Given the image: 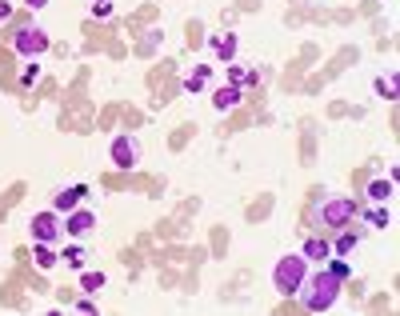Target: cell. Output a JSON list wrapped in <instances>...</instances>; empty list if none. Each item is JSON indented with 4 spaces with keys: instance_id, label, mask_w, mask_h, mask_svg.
Here are the masks:
<instances>
[{
    "instance_id": "1",
    "label": "cell",
    "mask_w": 400,
    "mask_h": 316,
    "mask_svg": "<svg viewBox=\"0 0 400 316\" xmlns=\"http://www.w3.org/2000/svg\"><path fill=\"white\" fill-rule=\"evenodd\" d=\"M340 288H344V280L332 276L329 268H320V272L304 276V285L296 288V296H300V305L309 308V312H329V308L340 300Z\"/></svg>"
},
{
    "instance_id": "2",
    "label": "cell",
    "mask_w": 400,
    "mask_h": 316,
    "mask_svg": "<svg viewBox=\"0 0 400 316\" xmlns=\"http://www.w3.org/2000/svg\"><path fill=\"white\" fill-rule=\"evenodd\" d=\"M304 276H309V260L304 256H280L276 268H272V288L280 296H296V288L304 285Z\"/></svg>"
},
{
    "instance_id": "3",
    "label": "cell",
    "mask_w": 400,
    "mask_h": 316,
    "mask_svg": "<svg viewBox=\"0 0 400 316\" xmlns=\"http://www.w3.org/2000/svg\"><path fill=\"white\" fill-rule=\"evenodd\" d=\"M360 204L352 196H329V200L320 204V225L324 228H349L356 220Z\"/></svg>"
},
{
    "instance_id": "4",
    "label": "cell",
    "mask_w": 400,
    "mask_h": 316,
    "mask_svg": "<svg viewBox=\"0 0 400 316\" xmlns=\"http://www.w3.org/2000/svg\"><path fill=\"white\" fill-rule=\"evenodd\" d=\"M109 160H112V168H120V173L136 168V164H140V141H136L132 133L112 136V144H109Z\"/></svg>"
},
{
    "instance_id": "5",
    "label": "cell",
    "mask_w": 400,
    "mask_h": 316,
    "mask_svg": "<svg viewBox=\"0 0 400 316\" xmlns=\"http://www.w3.org/2000/svg\"><path fill=\"white\" fill-rule=\"evenodd\" d=\"M49 32L40 29V24H29V29H20L16 36H12V49H16V56H24V61H36L40 52H49Z\"/></svg>"
},
{
    "instance_id": "6",
    "label": "cell",
    "mask_w": 400,
    "mask_h": 316,
    "mask_svg": "<svg viewBox=\"0 0 400 316\" xmlns=\"http://www.w3.org/2000/svg\"><path fill=\"white\" fill-rule=\"evenodd\" d=\"M29 233H32V245H56L60 236H64V220H60V213H36L29 220Z\"/></svg>"
},
{
    "instance_id": "7",
    "label": "cell",
    "mask_w": 400,
    "mask_h": 316,
    "mask_svg": "<svg viewBox=\"0 0 400 316\" xmlns=\"http://www.w3.org/2000/svg\"><path fill=\"white\" fill-rule=\"evenodd\" d=\"M92 228H96V213L92 208H72V213H64V233L69 236H89Z\"/></svg>"
},
{
    "instance_id": "8",
    "label": "cell",
    "mask_w": 400,
    "mask_h": 316,
    "mask_svg": "<svg viewBox=\"0 0 400 316\" xmlns=\"http://www.w3.org/2000/svg\"><path fill=\"white\" fill-rule=\"evenodd\" d=\"M84 196H89V188H84V184H69V188H60L56 196H52V213H72V208H80V200H84Z\"/></svg>"
},
{
    "instance_id": "9",
    "label": "cell",
    "mask_w": 400,
    "mask_h": 316,
    "mask_svg": "<svg viewBox=\"0 0 400 316\" xmlns=\"http://www.w3.org/2000/svg\"><path fill=\"white\" fill-rule=\"evenodd\" d=\"M236 104H240V84H224V88L212 92V108L216 113H232Z\"/></svg>"
},
{
    "instance_id": "10",
    "label": "cell",
    "mask_w": 400,
    "mask_h": 316,
    "mask_svg": "<svg viewBox=\"0 0 400 316\" xmlns=\"http://www.w3.org/2000/svg\"><path fill=\"white\" fill-rule=\"evenodd\" d=\"M209 49L216 52V56H224V61H236V36L232 32H216V36H209Z\"/></svg>"
},
{
    "instance_id": "11",
    "label": "cell",
    "mask_w": 400,
    "mask_h": 316,
    "mask_svg": "<svg viewBox=\"0 0 400 316\" xmlns=\"http://www.w3.org/2000/svg\"><path fill=\"white\" fill-rule=\"evenodd\" d=\"M300 256H304V260H329L332 245H329V240H320V236H309V240H304V248H300Z\"/></svg>"
},
{
    "instance_id": "12",
    "label": "cell",
    "mask_w": 400,
    "mask_h": 316,
    "mask_svg": "<svg viewBox=\"0 0 400 316\" xmlns=\"http://www.w3.org/2000/svg\"><path fill=\"white\" fill-rule=\"evenodd\" d=\"M356 245H360V233H356V228H340L336 245H332V256H352V253H356Z\"/></svg>"
},
{
    "instance_id": "13",
    "label": "cell",
    "mask_w": 400,
    "mask_h": 316,
    "mask_svg": "<svg viewBox=\"0 0 400 316\" xmlns=\"http://www.w3.org/2000/svg\"><path fill=\"white\" fill-rule=\"evenodd\" d=\"M229 84H264V72L240 68V64H229Z\"/></svg>"
},
{
    "instance_id": "14",
    "label": "cell",
    "mask_w": 400,
    "mask_h": 316,
    "mask_svg": "<svg viewBox=\"0 0 400 316\" xmlns=\"http://www.w3.org/2000/svg\"><path fill=\"white\" fill-rule=\"evenodd\" d=\"M32 260H36V268H40V272H52L60 256L52 253V245H36V248H32Z\"/></svg>"
},
{
    "instance_id": "15",
    "label": "cell",
    "mask_w": 400,
    "mask_h": 316,
    "mask_svg": "<svg viewBox=\"0 0 400 316\" xmlns=\"http://www.w3.org/2000/svg\"><path fill=\"white\" fill-rule=\"evenodd\" d=\"M60 260H64V265H69V268H76V272H84V260H89V253H84V248H80V245H69V248H64V256H60Z\"/></svg>"
},
{
    "instance_id": "16",
    "label": "cell",
    "mask_w": 400,
    "mask_h": 316,
    "mask_svg": "<svg viewBox=\"0 0 400 316\" xmlns=\"http://www.w3.org/2000/svg\"><path fill=\"white\" fill-rule=\"evenodd\" d=\"M392 188H396L392 180H372V184H369V200H372V204H384V200L392 196Z\"/></svg>"
},
{
    "instance_id": "17",
    "label": "cell",
    "mask_w": 400,
    "mask_h": 316,
    "mask_svg": "<svg viewBox=\"0 0 400 316\" xmlns=\"http://www.w3.org/2000/svg\"><path fill=\"white\" fill-rule=\"evenodd\" d=\"M104 285H109L104 272H80V288H84V292H100Z\"/></svg>"
},
{
    "instance_id": "18",
    "label": "cell",
    "mask_w": 400,
    "mask_h": 316,
    "mask_svg": "<svg viewBox=\"0 0 400 316\" xmlns=\"http://www.w3.org/2000/svg\"><path fill=\"white\" fill-rule=\"evenodd\" d=\"M209 76H212V68H209V64H204V68H196V72L189 76V81H184V92H200L204 84H209Z\"/></svg>"
},
{
    "instance_id": "19",
    "label": "cell",
    "mask_w": 400,
    "mask_h": 316,
    "mask_svg": "<svg viewBox=\"0 0 400 316\" xmlns=\"http://www.w3.org/2000/svg\"><path fill=\"white\" fill-rule=\"evenodd\" d=\"M364 220H369V225H372V228H389V225H392V216H389V208H380V204H376V208H372V213H369V216H364Z\"/></svg>"
},
{
    "instance_id": "20",
    "label": "cell",
    "mask_w": 400,
    "mask_h": 316,
    "mask_svg": "<svg viewBox=\"0 0 400 316\" xmlns=\"http://www.w3.org/2000/svg\"><path fill=\"white\" fill-rule=\"evenodd\" d=\"M329 272L340 276V280H349V276H352V260H349V256H336V260L329 265Z\"/></svg>"
},
{
    "instance_id": "21",
    "label": "cell",
    "mask_w": 400,
    "mask_h": 316,
    "mask_svg": "<svg viewBox=\"0 0 400 316\" xmlns=\"http://www.w3.org/2000/svg\"><path fill=\"white\" fill-rule=\"evenodd\" d=\"M36 81H40V64L29 61L24 68H20V84H36Z\"/></svg>"
},
{
    "instance_id": "22",
    "label": "cell",
    "mask_w": 400,
    "mask_h": 316,
    "mask_svg": "<svg viewBox=\"0 0 400 316\" xmlns=\"http://www.w3.org/2000/svg\"><path fill=\"white\" fill-rule=\"evenodd\" d=\"M376 92H380V96H396V81H384V76H380V81H376Z\"/></svg>"
},
{
    "instance_id": "23",
    "label": "cell",
    "mask_w": 400,
    "mask_h": 316,
    "mask_svg": "<svg viewBox=\"0 0 400 316\" xmlns=\"http://www.w3.org/2000/svg\"><path fill=\"white\" fill-rule=\"evenodd\" d=\"M109 12H112V4H109V0H96V4H92V16H100V21H104Z\"/></svg>"
},
{
    "instance_id": "24",
    "label": "cell",
    "mask_w": 400,
    "mask_h": 316,
    "mask_svg": "<svg viewBox=\"0 0 400 316\" xmlns=\"http://www.w3.org/2000/svg\"><path fill=\"white\" fill-rule=\"evenodd\" d=\"M76 312H84V316H92V312H96V305H92L89 296H84V300H76Z\"/></svg>"
},
{
    "instance_id": "25",
    "label": "cell",
    "mask_w": 400,
    "mask_h": 316,
    "mask_svg": "<svg viewBox=\"0 0 400 316\" xmlns=\"http://www.w3.org/2000/svg\"><path fill=\"white\" fill-rule=\"evenodd\" d=\"M9 16H12V4L9 0H0V21H9Z\"/></svg>"
},
{
    "instance_id": "26",
    "label": "cell",
    "mask_w": 400,
    "mask_h": 316,
    "mask_svg": "<svg viewBox=\"0 0 400 316\" xmlns=\"http://www.w3.org/2000/svg\"><path fill=\"white\" fill-rule=\"evenodd\" d=\"M24 4H29V9L36 12V9H44V4H49V0H24Z\"/></svg>"
}]
</instances>
